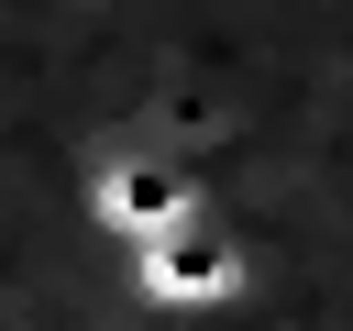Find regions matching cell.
<instances>
[{
	"instance_id": "cell-1",
	"label": "cell",
	"mask_w": 353,
	"mask_h": 331,
	"mask_svg": "<svg viewBox=\"0 0 353 331\" xmlns=\"http://www.w3.org/2000/svg\"><path fill=\"white\" fill-rule=\"evenodd\" d=\"M110 276H121V298H143V309H165V320L221 331V320H243V309H254L265 254H254V232H243V221L210 199V210H188L176 232H154L143 254H121Z\"/></svg>"
}]
</instances>
